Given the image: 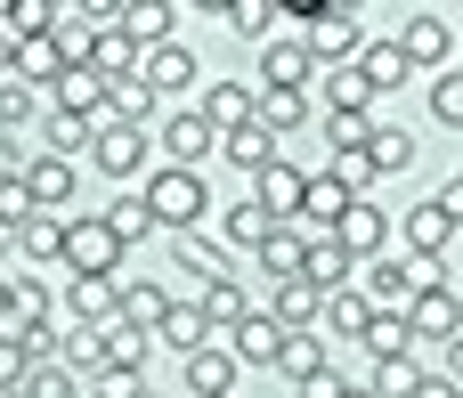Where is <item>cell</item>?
<instances>
[{
	"label": "cell",
	"instance_id": "1",
	"mask_svg": "<svg viewBox=\"0 0 463 398\" xmlns=\"http://www.w3.org/2000/svg\"><path fill=\"white\" fill-rule=\"evenodd\" d=\"M138 204H146V220L155 228H171V236H195V220L212 212V187H203V171H146V187H138Z\"/></svg>",
	"mask_w": 463,
	"mask_h": 398
},
{
	"label": "cell",
	"instance_id": "2",
	"mask_svg": "<svg viewBox=\"0 0 463 398\" xmlns=\"http://www.w3.org/2000/svg\"><path fill=\"white\" fill-rule=\"evenodd\" d=\"M293 16L309 24L301 41H309V57H317V65H350V57L366 49V33H358V8H326V0H301Z\"/></svg>",
	"mask_w": 463,
	"mask_h": 398
},
{
	"label": "cell",
	"instance_id": "3",
	"mask_svg": "<svg viewBox=\"0 0 463 398\" xmlns=\"http://www.w3.org/2000/svg\"><path fill=\"white\" fill-rule=\"evenodd\" d=\"M65 269L73 277H114L122 269V236L106 220H65Z\"/></svg>",
	"mask_w": 463,
	"mask_h": 398
},
{
	"label": "cell",
	"instance_id": "4",
	"mask_svg": "<svg viewBox=\"0 0 463 398\" xmlns=\"http://www.w3.org/2000/svg\"><path fill=\"white\" fill-rule=\"evenodd\" d=\"M146 155H155V138H146V130H130V122H98V138H90V163H98L106 179H138V171H146Z\"/></svg>",
	"mask_w": 463,
	"mask_h": 398
},
{
	"label": "cell",
	"instance_id": "5",
	"mask_svg": "<svg viewBox=\"0 0 463 398\" xmlns=\"http://www.w3.org/2000/svg\"><path fill=\"white\" fill-rule=\"evenodd\" d=\"M155 138H163L171 171H203V155H220V130H212V122H203L195 106H179V114H171V122L155 130Z\"/></svg>",
	"mask_w": 463,
	"mask_h": 398
},
{
	"label": "cell",
	"instance_id": "6",
	"mask_svg": "<svg viewBox=\"0 0 463 398\" xmlns=\"http://www.w3.org/2000/svg\"><path fill=\"white\" fill-rule=\"evenodd\" d=\"M334 244H342L350 261H383V252H391V220H383V204H374V195H358V204L334 220Z\"/></svg>",
	"mask_w": 463,
	"mask_h": 398
},
{
	"label": "cell",
	"instance_id": "7",
	"mask_svg": "<svg viewBox=\"0 0 463 398\" xmlns=\"http://www.w3.org/2000/svg\"><path fill=\"white\" fill-rule=\"evenodd\" d=\"M391 41H399V57H407V65H456V24H448V16H431V8H423V16H407Z\"/></svg>",
	"mask_w": 463,
	"mask_h": 398
},
{
	"label": "cell",
	"instance_id": "8",
	"mask_svg": "<svg viewBox=\"0 0 463 398\" xmlns=\"http://www.w3.org/2000/svg\"><path fill=\"white\" fill-rule=\"evenodd\" d=\"M73 163H57V155H33L24 163V195H33V212H49V220H65L73 212Z\"/></svg>",
	"mask_w": 463,
	"mask_h": 398
},
{
	"label": "cell",
	"instance_id": "9",
	"mask_svg": "<svg viewBox=\"0 0 463 398\" xmlns=\"http://www.w3.org/2000/svg\"><path fill=\"white\" fill-rule=\"evenodd\" d=\"M456 326H463V309H456V285H423V293L407 301V334H415V342H431V350H439V342H448Z\"/></svg>",
	"mask_w": 463,
	"mask_h": 398
},
{
	"label": "cell",
	"instance_id": "10",
	"mask_svg": "<svg viewBox=\"0 0 463 398\" xmlns=\"http://www.w3.org/2000/svg\"><path fill=\"white\" fill-rule=\"evenodd\" d=\"M138 81H146L155 98H179V90L195 81V49H179V41H155V49H138Z\"/></svg>",
	"mask_w": 463,
	"mask_h": 398
},
{
	"label": "cell",
	"instance_id": "11",
	"mask_svg": "<svg viewBox=\"0 0 463 398\" xmlns=\"http://www.w3.org/2000/svg\"><path fill=\"white\" fill-rule=\"evenodd\" d=\"M448 244H456V220H448L439 195H423L407 212V261H448Z\"/></svg>",
	"mask_w": 463,
	"mask_h": 398
},
{
	"label": "cell",
	"instance_id": "12",
	"mask_svg": "<svg viewBox=\"0 0 463 398\" xmlns=\"http://www.w3.org/2000/svg\"><path fill=\"white\" fill-rule=\"evenodd\" d=\"M171 0H114V33L130 41V49H155V41H171Z\"/></svg>",
	"mask_w": 463,
	"mask_h": 398
},
{
	"label": "cell",
	"instance_id": "13",
	"mask_svg": "<svg viewBox=\"0 0 463 398\" xmlns=\"http://www.w3.org/2000/svg\"><path fill=\"white\" fill-rule=\"evenodd\" d=\"M285 334H317V309H326V293L317 285H301V277H285V285H269V301H260Z\"/></svg>",
	"mask_w": 463,
	"mask_h": 398
},
{
	"label": "cell",
	"instance_id": "14",
	"mask_svg": "<svg viewBox=\"0 0 463 398\" xmlns=\"http://www.w3.org/2000/svg\"><path fill=\"white\" fill-rule=\"evenodd\" d=\"M260 73H269L260 90H309L317 81V57H309V41H269L260 49Z\"/></svg>",
	"mask_w": 463,
	"mask_h": 398
},
{
	"label": "cell",
	"instance_id": "15",
	"mask_svg": "<svg viewBox=\"0 0 463 398\" xmlns=\"http://www.w3.org/2000/svg\"><path fill=\"white\" fill-rule=\"evenodd\" d=\"M301 187H309V171H293V163H285V155H277V163H269V171H260V187H252V204H260V212H269V220H277V228H285V220H293V212H301Z\"/></svg>",
	"mask_w": 463,
	"mask_h": 398
},
{
	"label": "cell",
	"instance_id": "16",
	"mask_svg": "<svg viewBox=\"0 0 463 398\" xmlns=\"http://www.w3.org/2000/svg\"><path fill=\"white\" fill-rule=\"evenodd\" d=\"M277 350H285V326H277L269 309H252V317L228 334V358H236V366H277Z\"/></svg>",
	"mask_w": 463,
	"mask_h": 398
},
{
	"label": "cell",
	"instance_id": "17",
	"mask_svg": "<svg viewBox=\"0 0 463 398\" xmlns=\"http://www.w3.org/2000/svg\"><path fill=\"white\" fill-rule=\"evenodd\" d=\"M49 106H57V114L98 122V114H106V81H98L90 65H65V73H57V90H49Z\"/></svg>",
	"mask_w": 463,
	"mask_h": 398
},
{
	"label": "cell",
	"instance_id": "18",
	"mask_svg": "<svg viewBox=\"0 0 463 398\" xmlns=\"http://www.w3.org/2000/svg\"><path fill=\"white\" fill-rule=\"evenodd\" d=\"M350 252L334 244V236H317V244H301V285H317V293H350Z\"/></svg>",
	"mask_w": 463,
	"mask_h": 398
},
{
	"label": "cell",
	"instance_id": "19",
	"mask_svg": "<svg viewBox=\"0 0 463 398\" xmlns=\"http://www.w3.org/2000/svg\"><path fill=\"white\" fill-rule=\"evenodd\" d=\"M252 122H260L269 138L301 130V122H309V90H252Z\"/></svg>",
	"mask_w": 463,
	"mask_h": 398
},
{
	"label": "cell",
	"instance_id": "20",
	"mask_svg": "<svg viewBox=\"0 0 463 398\" xmlns=\"http://www.w3.org/2000/svg\"><path fill=\"white\" fill-rule=\"evenodd\" d=\"M114 317V277H65V326H106Z\"/></svg>",
	"mask_w": 463,
	"mask_h": 398
},
{
	"label": "cell",
	"instance_id": "21",
	"mask_svg": "<svg viewBox=\"0 0 463 398\" xmlns=\"http://www.w3.org/2000/svg\"><path fill=\"white\" fill-rule=\"evenodd\" d=\"M163 309H171V293H163V285H138V277L122 285V277H114V317H122V326L155 334V326H163Z\"/></svg>",
	"mask_w": 463,
	"mask_h": 398
},
{
	"label": "cell",
	"instance_id": "22",
	"mask_svg": "<svg viewBox=\"0 0 463 398\" xmlns=\"http://www.w3.org/2000/svg\"><path fill=\"white\" fill-rule=\"evenodd\" d=\"M155 342H163V350H179V358H195V350H212V326H203V309H195V301H171V309H163V326H155Z\"/></svg>",
	"mask_w": 463,
	"mask_h": 398
},
{
	"label": "cell",
	"instance_id": "23",
	"mask_svg": "<svg viewBox=\"0 0 463 398\" xmlns=\"http://www.w3.org/2000/svg\"><path fill=\"white\" fill-rule=\"evenodd\" d=\"M350 65L366 73V90H374V98H383V90H407V73H415V65L399 57V41H366V49L350 57Z\"/></svg>",
	"mask_w": 463,
	"mask_h": 398
},
{
	"label": "cell",
	"instance_id": "24",
	"mask_svg": "<svg viewBox=\"0 0 463 398\" xmlns=\"http://www.w3.org/2000/svg\"><path fill=\"white\" fill-rule=\"evenodd\" d=\"M195 114H203V122H212V130L228 138V130H244V122H252V90H244V81H212Z\"/></svg>",
	"mask_w": 463,
	"mask_h": 398
},
{
	"label": "cell",
	"instance_id": "25",
	"mask_svg": "<svg viewBox=\"0 0 463 398\" xmlns=\"http://www.w3.org/2000/svg\"><path fill=\"white\" fill-rule=\"evenodd\" d=\"M195 309H203V326H228V334H236V326H244L260 301H252L236 277H220V285H203V293H195Z\"/></svg>",
	"mask_w": 463,
	"mask_h": 398
},
{
	"label": "cell",
	"instance_id": "26",
	"mask_svg": "<svg viewBox=\"0 0 463 398\" xmlns=\"http://www.w3.org/2000/svg\"><path fill=\"white\" fill-rule=\"evenodd\" d=\"M171 261H179L195 285H220V277H236V269H228V252H220L212 236H171Z\"/></svg>",
	"mask_w": 463,
	"mask_h": 398
},
{
	"label": "cell",
	"instance_id": "27",
	"mask_svg": "<svg viewBox=\"0 0 463 398\" xmlns=\"http://www.w3.org/2000/svg\"><path fill=\"white\" fill-rule=\"evenodd\" d=\"M98 342H106V366H122V374H146V350H155V334H138V326L106 317V326H98Z\"/></svg>",
	"mask_w": 463,
	"mask_h": 398
},
{
	"label": "cell",
	"instance_id": "28",
	"mask_svg": "<svg viewBox=\"0 0 463 398\" xmlns=\"http://www.w3.org/2000/svg\"><path fill=\"white\" fill-rule=\"evenodd\" d=\"M49 24H57V0H0V33L24 49V41H49Z\"/></svg>",
	"mask_w": 463,
	"mask_h": 398
},
{
	"label": "cell",
	"instance_id": "29",
	"mask_svg": "<svg viewBox=\"0 0 463 398\" xmlns=\"http://www.w3.org/2000/svg\"><path fill=\"white\" fill-rule=\"evenodd\" d=\"M187 391L195 398H236V358L228 350H195L187 358Z\"/></svg>",
	"mask_w": 463,
	"mask_h": 398
},
{
	"label": "cell",
	"instance_id": "30",
	"mask_svg": "<svg viewBox=\"0 0 463 398\" xmlns=\"http://www.w3.org/2000/svg\"><path fill=\"white\" fill-rule=\"evenodd\" d=\"M90 73H98V81H130V73H138V49H130L114 24H98V41H90Z\"/></svg>",
	"mask_w": 463,
	"mask_h": 398
},
{
	"label": "cell",
	"instance_id": "31",
	"mask_svg": "<svg viewBox=\"0 0 463 398\" xmlns=\"http://www.w3.org/2000/svg\"><path fill=\"white\" fill-rule=\"evenodd\" d=\"M146 114H155V90L130 73V81H106V114L98 122H130V130H146Z\"/></svg>",
	"mask_w": 463,
	"mask_h": 398
},
{
	"label": "cell",
	"instance_id": "32",
	"mask_svg": "<svg viewBox=\"0 0 463 398\" xmlns=\"http://www.w3.org/2000/svg\"><path fill=\"white\" fill-rule=\"evenodd\" d=\"M41 138H49V155L57 163H73V155H90V138H98V122H81V114H41Z\"/></svg>",
	"mask_w": 463,
	"mask_h": 398
},
{
	"label": "cell",
	"instance_id": "33",
	"mask_svg": "<svg viewBox=\"0 0 463 398\" xmlns=\"http://www.w3.org/2000/svg\"><path fill=\"white\" fill-rule=\"evenodd\" d=\"M220 155H228L236 171H252V179H260V171L277 163V138H269L260 122H244V130H228V138H220Z\"/></svg>",
	"mask_w": 463,
	"mask_h": 398
},
{
	"label": "cell",
	"instance_id": "34",
	"mask_svg": "<svg viewBox=\"0 0 463 398\" xmlns=\"http://www.w3.org/2000/svg\"><path fill=\"white\" fill-rule=\"evenodd\" d=\"M317 326H326V334H342V342H366V326H374V309H366V293H326V309H317Z\"/></svg>",
	"mask_w": 463,
	"mask_h": 398
},
{
	"label": "cell",
	"instance_id": "35",
	"mask_svg": "<svg viewBox=\"0 0 463 398\" xmlns=\"http://www.w3.org/2000/svg\"><path fill=\"white\" fill-rule=\"evenodd\" d=\"M366 106H374L366 73L358 65H326V114H366Z\"/></svg>",
	"mask_w": 463,
	"mask_h": 398
},
{
	"label": "cell",
	"instance_id": "36",
	"mask_svg": "<svg viewBox=\"0 0 463 398\" xmlns=\"http://www.w3.org/2000/svg\"><path fill=\"white\" fill-rule=\"evenodd\" d=\"M277 374L301 391L309 374H326V342H317V334H285V350H277Z\"/></svg>",
	"mask_w": 463,
	"mask_h": 398
},
{
	"label": "cell",
	"instance_id": "37",
	"mask_svg": "<svg viewBox=\"0 0 463 398\" xmlns=\"http://www.w3.org/2000/svg\"><path fill=\"white\" fill-rule=\"evenodd\" d=\"M366 163L391 179V171H407V163H415V138H407L399 122H374V138H366Z\"/></svg>",
	"mask_w": 463,
	"mask_h": 398
},
{
	"label": "cell",
	"instance_id": "38",
	"mask_svg": "<svg viewBox=\"0 0 463 398\" xmlns=\"http://www.w3.org/2000/svg\"><path fill=\"white\" fill-rule=\"evenodd\" d=\"M16 252H24V261H65V220L33 212V220L16 228Z\"/></svg>",
	"mask_w": 463,
	"mask_h": 398
},
{
	"label": "cell",
	"instance_id": "39",
	"mask_svg": "<svg viewBox=\"0 0 463 398\" xmlns=\"http://www.w3.org/2000/svg\"><path fill=\"white\" fill-rule=\"evenodd\" d=\"M269 228H277V220H269L252 195H244V204H228V244H236V252H260V244H269Z\"/></svg>",
	"mask_w": 463,
	"mask_h": 398
},
{
	"label": "cell",
	"instance_id": "40",
	"mask_svg": "<svg viewBox=\"0 0 463 398\" xmlns=\"http://www.w3.org/2000/svg\"><path fill=\"white\" fill-rule=\"evenodd\" d=\"M260 277H269V285L301 277V236H293V228H269V244H260Z\"/></svg>",
	"mask_w": 463,
	"mask_h": 398
},
{
	"label": "cell",
	"instance_id": "41",
	"mask_svg": "<svg viewBox=\"0 0 463 398\" xmlns=\"http://www.w3.org/2000/svg\"><path fill=\"white\" fill-rule=\"evenodd\" d=\"M98 220H106V228H114V236H122V252H130V244H138V236H155V220H146V204H138V195H114V204H106V212H98Z\"/></svg>",
	"mask_w": 463,
	"mask_h": 398
},
{
	"label": "cell",
	"instance_id": "42",
	"mask_svg": "<svg viewBox=\"0 0 463 398\" xmlns=\"http://www.w3.org/2000/svg\"><path fill=\"white\" fill-rule=\"evenodd\" d=\"M366 350H374V366H383V358H415V334H407V317H383V309H374V326H366Z\"/></svg>",
	"mask_w": 463,
	"mask_h": 398
},
{
	"label": "cell",
	"instance_id": "43",
	"mask_svg": "<svg viewBox=\"0 0 463 398\" xmlns=\"http://www.w3.org/2000/svg\"><path fill=\"white\" fill-rule=\"evenodd\" d=\"M415 383H423V366H415V358H383L366 391H374V398H415Z\"/></svg>",
	"mask_w": 463,
	"mask_h": 398
},
{
	"label": "cell",
	"instance_id": "44",
	"mask_svg": "<svg viewBox=\"0 0 463 398\" xmlns=\"http://www.w3.org/2000/svg\"><path fill=\"white\" fill-rule=\"evenodd\" d=\"M228 24H236L244 41H260V49L277 41V8H269V0H236V8H228Z\"/></svg>",
	"mask_w": 463,
	"mask_h": 398
},
{
	"label": "cell",
	"instance_id": "45",
	"mask_svg": "<svg viewBox=\"0 0 463 398\" xmlns=\"http://www.w3.org/2000/svg\"><path fill=\"white\" fill-rule=\"evenodd\" d=\"M366 138H374V114H326V147L334 155H358Z\"/></svg>",
	"mask_w": 463,
	"mask_h": 398
},
{
	"label": "cell",
	"instance_id": "46",
	"mask_svg": "<svg viewBox=\"0 0 463 398\" xmlns=\"http://www.w3.org/2000/svg\"><path fill=\"white\" fill-rule=\"evenodd\" d=\"M33 114H41V90H24V81L0 73V130H24Z\"/></svg>",
	"mask_w": 463,
	"mask_h": 398
},
{
	"label": "cell",
	"instance_id": "47",
	"mask_svg": "<svg viewBox=\"0 0 463 398\" xmlns=\"http://www.w3.org/2000/svg\"><path fill=\"white\" fill-rule=\"evenodd\" d=\"M16 398H81V383L49 358V366H33V374H24V391H16Z\"/></svg>",
	"mask_w": 463,
	"mask_h": 398
},
{
	"label": "cell",
	"instance_id": "48",
	"mask_svg": "<svg viewBox=\"0 0 463 398\" xmlns=\"http://www.w3.org/2000/svg\"><path fill=\"white\" fill-rule=\"evenodd\" d=\"M49 317H57V309H49V285H41V277H16V334H24V326H49Z\"/></svg>",
	"mask_w": 463,
	"mask_h": 398
},
{
	"label": "cell",
	"instance_id": "49",
	"mask_svg": "<svg viewBox=\"0 0 463 398\" xmlns=\"http://www.w3.org/2000/svg\"><path fill=\"white\" fill-rule=\"evenodd\" d=\"M431 114H439L448 130H463V73H456V65H448V73L431 81Z\"/></svg>",
	"mask_w": 463,
	"mask_h": 398
},
{
	"label": "cell",
	"instance_id": "50",
	"mask_svg": "<svg viewBox=\"0 0 463 398\" xmlns=\"http://www.w3.org/2000/svg\"><path fill=\"white\" fill-rule=\"evenodd\" d=\"M24 374H33L24 342H16V334H0V398H8V391H24Z\"/></svg>",
	"mask_w": 463,
	"mask_h": 398
},
{
	"label": "cell",
	"instance_id": "51",
	"mask_svg": "<svg viewBox=\"0 0 463 398\" xmlns=\"http://www.w3.org/2000/svg\"><path fill=\"white\" fill-rule=\"evenodd\" d=\"M24 220H33V195H24V179H0V228L16 236Z\"/></svg>",
	"mask_w": 463,
	"mask_h": 398
},
{
	"label": "cell",
	"instance_id": "52",
	"mask_svg": "<svg viewBox=\"0 0 463 398\" xmlns=\"http://www.w3.org/2000/svg\"><path fill=\"white\" fill-rule=\"evenodd\" d=\"M146 391V374H122V366H98V383H90V398H138Z\"/></svg>",
	"mask_w": 463,
	"mask_h": 398
},
{
	"label": "cell",
	"instance_id": "53",
	"mask_svg": "<svg viewBox=\"0 0 463 398\" xmlns=\"http://www.w3.org/2000/svg\"><path fill=\"white\" fill-rule=\"evenodd\" d=\"M439 374H448V383H456V391H463V326H456V334H448V342H439Z\"/></svg>",
	"mask_w": 463,
	"mask_h": 398
},
{
	"label": "cell",
	"instance_id": "54",
	"mask_svg": "<svg viewBox=\"0 0 463 398\" xmlns=\"http://www.w3.org/2000/svg\"><path fill=\"white\" fill-rule=\"evenodd\" d=\"M24 163H33V155H24V147H16V138L0 130V179H24Z\"/></svg>",
	"mask_w": 463,
	"mask_h": 398
},
{
	"label": "cell",
	"instance_id": "55",
	"mask_svg": "<svg viewBox=\"0 0 463 398\" xmlns=\"http://www.w3.org/2000/svg\"><path fill=\"white\" fill-rule=\"evenodd\" d=\"M301 398H342V374H334V366H326V374H309V383H301Z\"/></svg>",
	"mask_w": 463,
	"mask_h": 398
},
{
	"label": "cell",
	"instance_id": "56",
	"mask_svg": "<svg viewBox=\"0 0 463 398\" xmlns=\"http://www.w3.org/2000/svg\"><path fill=\"white\" fill-rule=\"evenodd\" d=\"M0 334H16V277H0Z\"/></svg>",
	"mask_w": 463,
	"mask_h": 398
},
{
	"label": "cell",
	"instance_id": "57",
	"mask_svg": "<svg viewBox=\"0 0 463 398\" xmlns=\"http://www.w3.org/2000/svg\"><path fill=\"white\" fill-rule=\"evenodd\" d=\"M415 398H463V391L448 383V374H423V383H415Z\"/></svg>",
	"mask_w": 463,
	"mask_h": 398
},
{
	"label": "cell",
	"instance_id": "58",
	"mask_svg": "<svg viewBox=\"0 0 463 398\" xmlns=\"http://www.w3.org/2000/svg\"><path fill=\"white\" fill-rule=\"evenodd\" d=\"M342 398H374V391H358V383H342Z\"/></svg>",
	"mask_w": 463,
	"mask_h": 398
},
{
	"label": "cell",
	"instance_id": "59",
	"mask_svg": "<svg viewBox=\"0 0 463 398\" xmlns=\"http://www.w3.org/2000/svg\"><path fill=\"white\" fill-rule=\"evenodd\" d=\"M0 252H16V236H8V228H0Z\"/></svg>",
	"mask_w": 463,
	"mask_h": 398
},
{
	"label": "cell",
	"instance_id": "60",
	"mask_svg": "<svg viewBox=\"0 0 463 398\" xmlns=\"http://www.w3.org/2000/svg\"><path fill=\"white\" fill-rule=\"evenodd\" d=\"M456 187H463V163H456Z\"/></svg>",
	"mask_w": 463,
	"mask_h": 398
},
{
	"label": "cell",
	"instance_id": "61",
	"mask_svg": "<svg viewBox=\"0 0 463 398\" xmlns=\"http://www.w3.org/2000/svg\"><path fill=\"white\" fill-rule=\"evenodd\" d=\"M456 309H463V285H456Z\"/></svg>",
	"mask_w": 463,
	"mask_h": 398
},
{
	"label": "cell",
	"instance_id": "62",
	"mask_svg": "<svg viewBox=\"0 0 463 398\" xmlns=\"http://www.w3.org/2000/svg\"><path fill=\"white\" fill-rule=\"evenodd\" d=\"M138 398H163V391H138Z\"/></svg>",
	"mask_w": 463,
	"mask_h": 398
},
{
	"label": "cell",
	"instance_id": "63",
	"mask_svg": "<svg viewBox=\"0 0 463 398\" xmlns=\"http://www.w3.org/2000/svg\"><path fill=\"white\" fill-rule=\"evenodd\" d=\"M456 73H463V65H456Z\"/></svg>",
	"mask_w": 463,
	"mask_h": 398
},
{
	"label": "cell",
	"instance_id": "64",
	"mask_svg": "<svg viewBox=\"0 0 463 398\" xmlns=\"http://www.w3.org/2000/svg\"><path fill=\"white\" fill-rule=\"evenodd\" d=\"M8 398H16V391H8Z\"/></svg>",
	"mask_w": 463,
	"mask_h": 398
}]
</instances>
